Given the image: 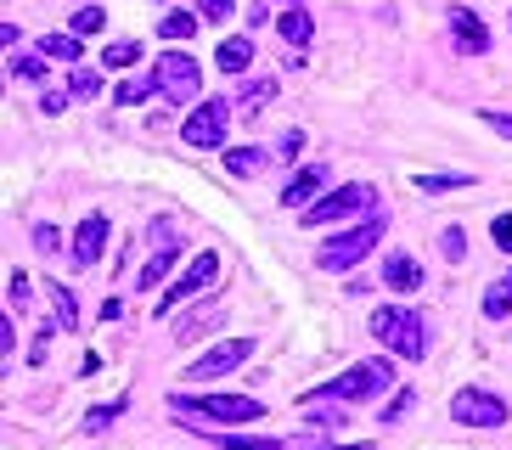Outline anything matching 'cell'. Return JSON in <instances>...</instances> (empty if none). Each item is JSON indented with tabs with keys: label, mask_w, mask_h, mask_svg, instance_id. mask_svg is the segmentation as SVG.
<instances>
[{
	"label": "cell",
	"mask_w": 512,
	"mask_h": 450,
	"mask_svg": "<svg viewBox=\"0 0 512 450\" xmlns=\"http://www.w3.org/2000/svg\"><path fill=\"white\" fill-rule=\"evenodd\" d=\"M169 411L186 417L192 428H242L265 417V400L254 394H169Z\"/></svg>",
	"instance_id": "obj_1"
},
{
	"label": "cell",
	"mask_w": 512,
	"mask_h": 450,
	"mask_svg": "<svg viewBox=\"0 0 512 450\" xmlns=\"http://www.w3.org/2000/svg\"><path fill=\"white\" fill-rule=\"evenodd\" d=\"M394 383V355H372L361 366H349V372L327 377L316 389L304 394V405H355V400H377V394Z\"/></svg>",
	"instance_id": "obj_2"
},
{
	"label": "cell",
	"mask_w": 512,
	"mask_h": 450,
	"mask_svg": "<svg viewBox=\"0 0 512 450\" xmlns=\"http://www.w3.org/2000/svg\"><path fill=\"white\" fill-rule=\"evenodd\" d=\"M366 327H372V338L389 349L394 360H422V355H428V315H422V310L383 304V310H372Z\"/></svg>",
	"instance_id": "obj_3"
},
{
	"label": "cell",
	"mask_w": 512,
	"mask_h": 450,
	"mask_svg": "<svg viewBox=\"0 0 512 450\" xmlns=\"http://www.w3.org/2000/svg\"><path fill=\"white\" fill-rule=\"evenodd\" d=\"M383 231H389V220L383 214H366V220H355L349 231H338V237H327L316 248V265L321 270H355L366 254H372L377 242H383Z\"/></svg>",
	"instance_id": "obj_4"
},
{
	"label": "cell",
	"mask_w": 512,
	"mask_h": 450,
	"mask_svg": "<svg viewBox=\"0 0 512 450\" xmlns=\"http://www.w3.org/2000/svg\"><path fill=\"white\" fill-rule=\"evenodd\" d=\"M355 214H377V186H366V180H349L338 192L316 197L304 209V225H338V220H355Z\"/></svg>",
	"instance_id": "obj_5"
},
{
	"label": "cell",
	"mask_w": 512,
	"mask_h": 450,
	"mask_svg": "<svg viewBox=\"0 0 512 450\" xmlns=\"http://www.w3.org/2000/svg\"><path fill=\"white\" fill-rule=\"evenodd\" d=\"M226 124H231V102L226 96H203V102L186 113L181 141L197 147V152H214V147H226Z\"/></svg>",
	"instance_id": "obj_6"
},
{
	"label": "cell",
	"mask_w": 512,
	"mask_h": 450,
	"mask_svg": "<svg viewBox=\"0 0 512 450\" xmlns=\"http://www.w3.org/2000/svg\"><path fill=\"white\" fill-rule=\"evenodd\" d=\"M152 85H158V96H169V107L192 102L197 90H203V68H197V57H186V51H164L158 68H152Z\"/></svg>",
	"instance_id": "obj_7"
},
{
	"label": "cell",
	"mask_w": 512,
	"mask_h": 450,
	"mask_svg": "<svg viewBox=\"0 0 512 450\" xmlns=\"http://www.w3.org/2000/svg\"><path fill=\"white\" fill-rule=\"evenodd\" d=\"M214 282H220V254H214V248H203V254H197L192 265H186L181 276H175V282H169V293L158 299V315L169 321V310H181L186 299H197V293H209Z\"/></svg>",
	"instance_id": "obj_8"
},
{
	"label": "cell",
	"mask_w": 512,
	"mask_h": 450,
	"mask_svg": "<svg viewBox=\"0 0 512 450\" xmlns=\"http://www.w3.org/2000/svg\"><path fill=\"white\" fill-rule=\"evenodd\" d=\"M451 417L462 422V428H501V422H507V400L467 383V389L451 394Z\"/></svg>",
	"instance_id": "obj_9"
},
{
	"label": "cell",
	"mask_w": 512,
	"mask_h": 450,
	"mask_svg": "<svg viewBox=\"0 0 512 450\" xmlns=\"http://www.w3.org/2000/svg\"><path fill=\"white\" fill-rule=\"evenodd\" d=\"M248 355H254V338H226V344L203 349V355L186 366V377H192V383H214V377H226V372H237V366H248Z\"/></svg>",
	"instance_id": "obj_10"
},
{
	"label": "cell",
	"mask_w": 512,
	"mask_h": 450,
	"mask_svg": "<svg viewBox=\"0 0 512 450\" xmlns=\"http://www.w3.org/2000/svg\"><path fill=\"white\" fill-rule=\"evenodd\" d=\"M445 23H451V45L462 57H484V51H490V23H484L473 6H451Z\"/></svg>",
	"instance_id": "obj_11"
},
{
	"label": "cell",
	"mask_w": 512,
	"mask_h": 450,
	"mask_svg": "<svg viewBox=\"0 0 512 450\" xmlns=\"http://www.w3.org/2000/svg\"><path fill=\"white\" fill-rule=\"evenodd\" d=\"M102 248H107V214H85L79 231H74V242H68V254H74L79 270H91L96 259H102Z\"/></svg>",
	"instance_id": "obj_12"
},
{
	"label": "cell",
	"mask_w": 512,
	"mask_h": 450,
	"mask_svg": "<svg viewBox=\"0 0 512 450\" xmlns=\"http://www.w3.org/2000/svg\"><path fill=\"white\" fill-rule=\"evenodd\" d=\"M321 186H327V169H321V164H304L299 175L282 186V209H310V203L321 197Z\"/></svg>",
	"instance_id": "obj_13"
},
{
	"label": "cell",
	"mask_w": 512,
	"mask_h": 450,
	"mask_svg": "<svg viewBox=\"0 0 512 450\" xmlns=\"http://www.w3.org/2000/svg\"><path fill=\"white\" fill-rule=\"evenodd\" d=\"M383 287H389V293H417V287H422V265L394 248V254L383 259Z\"/></svg>",
	"instance_id": "obj_14"
},
{
	"label": "cell",
	"mask_w": 512,
	"mask_h": 450,
	"mask_svg": "<svg viewBox=\"0 0 512 450\" xmlns=\"http://www.w3.org/2000/svg\"><path fill=\"white\" fill-rule=\"evenodd\" d=\"M276 29H282V40L293 45V51H304V45L316 40V23H310V12H304V6L282 12V17H276Z\"/></svg>",
	"instance_id": "obj_15"
},
{
	"label": "cell",
	"mask_w": 512,
	"mask_h": 450,
	"mask_svg": "<svg viewBox=\"0 0 512 450\" xmlns=\"http://www.w3.org/2000/svg\"><path fill=\"white\" fill-rule=\"evenodd\" d=\"M271 152L265 147H226V175H265Z\"/></svg>",
	"instance_id": "obj_16"
},
{
	"label": "cell",
	"mask_w": 512,
	"mask_h": 450,
	"mask_svg": "<svg viewBox=\"0 0 512 450\" xmlns=\"http://www.w3.org/2000/svg\"><path fill=\"white\" fill-rule=\"evenodd\" d=\"M512 315V270H501L496 282L484 287V321H507Z\"/></svg>",
	"instance_id": "obj_17"
},
{
	"label": "cell",
	"mask_w": 512,
	"mask_h": 450,
	"mask_svg": "<svg viewBox=\"0 0 512 450\" xmlns=\"http://www.w3.org/2000/svg\"><path fill=\"white\" fill-rule=\"evenodd\" d=\"M214 62H220V74H242V68L254 62V40H242V34H231V40H220V51H214Z\"/></svg>",
	"instance_id": "obj_18"
},
{
	"label": "cell",
	"mask_w": 512,
	"mask_h": 450,
	"mask_svg": "<svg viewBox=\"0 0 512 450\" xmlns=\"http://www.w3.org/2000/svg\"><path fill=\"white\" fill-rule=\"evenodd\" d=\"M276 102V79H248V85L237 90V107L248 113V119H259V107Z\"/></svg>",
	"instance_id": "obj_19"
},
{
	"label": "cell",
	"mask_w": 512,
	"mask_h": 450,
	"mask_svg": "<svg viewBox=\"0 0 512 450\" xmlns=\"http://www.w3.org/2000/svg\"><path fill=\"white\" fill-rule=\"evenodd\" d=\"M40 57H57V62H74L79 68V51H85V40L79 34H40V45H34Z\"/></svg>",
	"instance_id": "obj_20"
},
{
	"label": "cell",
	"mask_w": 512,
	"mask_h": 450,
	"mask_svg": "<svg viewBox=\"0 0 512 450\" xmlns=\"http://www.w3.org/2000/svg\"><path fill=\"white\" fill-rule=\"evenodd\" d=\"M175 254H181V242H175V248H158V254H152L147 265H141L136 287H147V293H152V287H164V276L175 270Z\"/></svg>",
	"instance_id": "obj_21"
},
{
	"label": "cell",
	"mask_w": 512,
	"mask_h": 450,
	"mask_svg": "<svg viewBox=\"0 0 512 450\" xmlns=\"http://www.w3.org/2000/svg\"><path fill=\"white\" fill-rule=\"evenodd\" d=\"M220 321H226V310H214V304H203V310H197L192 321H181V327H175V338H181V344H197V338H203V332H214Z\"/></svg>",
	"instance_id": "obj_22"
},
{
	"label": "cell",
	"mask_w": 512,
	"mask_h": 450,
	"mask_svg": "<svg viewBox=\"0 0 512 450\" xmlns=\"http://www.w3.org/2000/svg\"><path fill=\"white\" fill-rule=\"evenodd\" d=\"M46 293H51V310H57V327L62 332H79V304H74V293L62 282H46Z\"/></svg>",
	"instance_id": "obj_23"
},
{
	"label": "cell",
	"mask_w": 512,
	"mask_h": 450,
	"mask_svg": "<svg viewBox=\"0 0 512 450\" xmlns=\"http://www.w3.org/2000/svg\"><path fill=\"white\" fill-rule=\"evenodd\" d=\"M197 23H203L197 12H164V17H158V34H164V40H192Z\"/></svg>",
	"instance_id": "obj_24"
},
{
	"label": "cell",
	"mask_w": 512,
	"mask_h": 450,
	"mask_svg": "<svg viewBox=\"0 0 512 450\" xmlns=\"http://www.w3.org/2000/svg\"><path fill=\"white\" fill-rule=\"evenodd\" d=\"M68 96H74V102L102 96V74H96V68H74V74H68Z\"/></svg>",
	"instance_id": "obj_25"
},
{
	"label": "cell",
	"mask_w": 512,
	"mask_h": 450,
	"mask_svg": "<svg viewBox=\"0 0 512 450\" xmlns=\"http://www.w3.org/2000/svg\"><path fill=\"white\" fill-rule=\"evenodd\" d=\"M124 411H130V400H107V405H91V411H85V434H102L107 422H113V417H124Z\"/></svg>",
	"instance_id": "obj_26"
},
{
	"label": "cell",
	"mask_w": 512,
	"mask_h": 450,
	"mask_svg": "<svg viewBox=\"0 0 512 450\" xmlns=\"http://www.w3.org/2000/svg\"><path fill=\"white\" fill-rule=\"evenodd\" d=\"M147 96H158L152 79H124V85H113V102L119 107H136V102H147Z\"/></svg>",
	"instance_id": "obj_27"
},
{
	"label": "cell",
	"mask_w": 512,
	"mask_h": 450,
	"mask_svg": "<svg viewBox=\"0 0 512 450\" xmlns=\"http://www.w3.org/2000/svg\"><path fill=\"white\" fill-rule=\"evenodd\" d=\"M102 62H107V68H136V62H141V40H113L102 51Z\"/></svg>",
	"instance_id": "obj_28"
},
{
	"label": "cell",
	"mask_w": 512,
	"mask_h": 450,
	"mask_svg": "<svg viewBox=\"0 0 512 450\" xmlns=\"http://www.w3.org/2000/svg\"><path fill=\"white\" fill-rule=\"evenodd\" d=\"M462 186H473V175H417V192H462Z\"/></svg>",
	"instance_id": "obj_29"
},
{
	"label": "cell",
	"mask_w": 512,
	"mask_h": 450,
	"mask_svg": "<svg viewBox=\"0 0 512 450\" xmlns=\"http://www.w3.org/2000/svg\"><path fill=\"white\" fill-rule=\"evenodd\" d=\"M439 254L451 259V265H462V259H467V231H462V225H445V237H439Z\"/></svg>",
	"instance_id": "obj_30"
},
{
	"label": "cell",
	"mask_w": 512,
	"mask_h": 450,
	"mask_svg": "<svg viewBox=\"0 0 512 450\" xmlns=\"http://www.w3.org/2000/svg\"><path fill=\"white\" fill-rule=\"evenodd\" d=\"M220 450H287V439H242V434H220Z\"/></svg>",
	"instance_id": "obj_31"
},
{
	"label": "cell",
	"mask_w": 512,
	"mask_h": 450,
	"mask_svg": "<svg viewBox=\"0 0 512 450\" xmlns=\"http://www.w3.org/2000/svg\"><path fill=\"white\" fill-rule=\"evenodd\" d=\"M102 23H107L102 6H79V12H74V29H68V34H79V40H85V34H102Z\"/></svg>",
	"instance_id": "obj_32"
},
{
	"label": "cell",
	"mask_w": 512,
	"mask_h": 450,
	"mask_svg": "<svg viewBox=\"0 0 512 450\" xmlns=\"http://www.w3.org/2000/svg\"><path fill=\"white\" fill-rule=\"evenodd\" d=\"M12 74L29 85H46V57H12Z\"/></svg>",
	"instance_id": "obj_33"
},
{
	"label": "cell",
	"mask_w": 512,
	"mask_h": 450,
	"mask_svg": "<svg viewBox=\"0 0 512 450\" xmlns=\"http://www.w3.org/2000/svg\"><path fill=\"white\" fill-rule=\"evenodd\" d=\"M231 12H237V0H197V17L203 23H226Z\"/></svg>",
	"instance_id": "obj_34"
},
{
	"label": "cell",
	"mask_w": 512,
	"mask_h": 450,
	"mask_svg": "<svg viewBox=\"0 0 512 450\" xmlns=\"http://www.w3.org/2000/svg\"><path fill=\"white\" fill-rule=\"evenodd\" d=\"M490 237H496L501 254H512V214H496V220H490Z\"/></svg>",
	"instance_id": "obj_35"
},
{
	"label": "cell",
	"mask_w": 512,
	"mask_h": 450,
	"mask_svg": "<svg viewBox=\"0 0 512 450\" xmlns=\"http://www.w3.org/2000/svg\"><path fill=\"white\" fill-rule=\"evenodd\" d=\"M479 119H484V130H496V135H507V141H512V113H496V107H484Z\"/></svg>",
	"instance_id": "obj_36"
},
{
	"label": "cell",
	"mask_w": 512,
	"mask_h": 450,
	"mask_svg": "<svg viewBox=\"0 0 512 450\" xmlns=\"http://www.w3.org/2000/svg\"><path fill=\"white\" fill-rule=\"evenodd\" d=\"M411 400H417V389H400V394H394V405L383 411V422H400V417L411 411Z\"/></svg>",
	"instance_id": "obj_37"
},
{
	"label": "cell",
	"mask_w": 512,
	"mask_h": 450,
	"mask_svg": "<svg viewBox=\"0 0 512 450\" xmlns=\"http://www.w3.org/2000/svg\"><path fill=\"white\" fill-rule=\"evenodd\" d=\"M57 225H34V248H40V254H57Z\"/></svg>",
	"instance_id": "obj_38"
},
{
	"label": "cell",
	"mask_w": 512,
	"mask_h": 450,
	"mask_svg": "<svg viewBox=\"0 0 512 450\" xmlns=\"http://www.w3.org/2000/svg\"><path fill=\"white\" fill-rule=\"evenodd\" d=\"M265 23H271V0H254L248 6V29H265Z\"/></svg>",
	"instance_id": "obj_39"
},
{
	"label": "cell",
	"mask_w": 512,
	"mask_h": 450,
	"mask_svg": "<svg viewBox=\"0 0 512 450\" xmlns=\"http://www.w3.org/2000/svg\"><path fill=\"white\" fill-rule=\"evenodd\" d=\"M276 152H282V158H299V152H304V130H287Z\"/></svg>",
	"instance_id": "obj_40"
},
{
	"label": "cell",
	"mask_w": 512,
	"mask_h": 450,
	"mask_svg": "<svg viewBox=\"0 0 512 450\" xmlns=\"http://www.w3.org/2000/svg\"><path fill=\"white\" fill-rule=\"evenodd\" d=\"M74 102V96H68V90H46V96H40V107H46V113H62V107Z\"/></svg>",
	"instance_id": "obj_41"
},
{
	"label": "cell",
	"mask_w": 512,
	"mask_h": 450,
	"mask_svg": "<svg viewBox=\"0 0 512 450\" xmlns=\"http://www.w3.org/2000/svg\"><path fill=\"white\" fill-rule=\"evenodd\" d=\"M29 299V276H23V270H12V304H23Z\"/></svg>",
	"instance_id": "obj_42"
},
{
	"label": "cell",
	"mask_w": 512,
	"mask_h": 450,
	"mask_svg": "<svg viewBox=\"0 0 512 450\" xmlns=\"http://www.w3.org/2000/svg\"><path fill=\"white\" fill-rule=\"evenodd\" d=\"M304 450H372V445H304Z\"/></svg>",
	"instance_id": "obj_43"
}]
</instances>
